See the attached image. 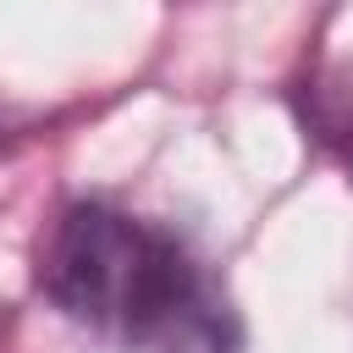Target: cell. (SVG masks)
Listing matches in <instances>:
<instances>
[{"instance_id":"1","label":"cell","mask_w":353,"mask_h":353,"mask_svg":"<svg viewBox=\"0 0 353 353\" xmlns=\"http://www.w3.org/2000/svg\"><path fill=\"white\" fill-rule=\"evenodd\" d=\"M44 298L121 353H243L221 276L165 226L116 204H72L39 248Z\"/></svg>"},{"instance_id":"2","label":"cell","mask_w":353,"mask_h":353,"mask_svg":"<svg viewBox=\"0 0 353 353\" xmlns=\"http://www.w3.org/2000/svg\"><path fill=\"white\" fill-rule=\"evenodd\" d=\"M347 171H353V143H347Z\"/></svg>"}]
</instances>
